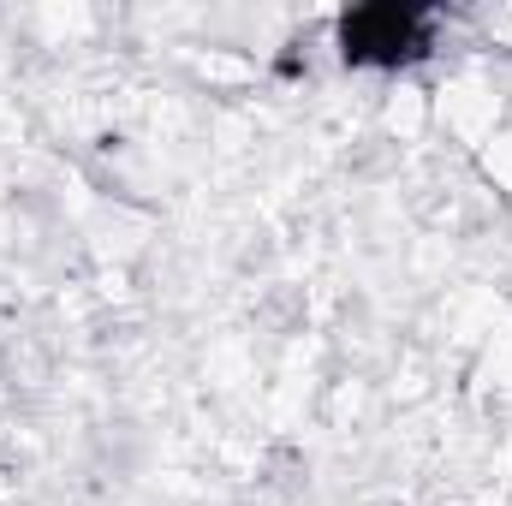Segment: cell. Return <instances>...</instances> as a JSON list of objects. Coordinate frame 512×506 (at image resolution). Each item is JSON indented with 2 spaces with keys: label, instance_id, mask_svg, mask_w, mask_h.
Returning a JSON list of instances; mask_svg holds the SVG:
<instances>
[{
  "label": "cell",
  "instance_id": "obj_4",
  "mask_svg": "<svg viewBox=\"0 0 512 506\" xmlns=\"http://www.w3.org/2000/svg\"><path fill=\"white\" fill-rule=\"evenodd\" d=\"M489 173H495V179L512 191V131H501V137H495V149H489Z\"/></svg>",
  "mask_w": 512,
  "mask_h": 506
},
{
  "label": "cell",
  "instance_id": "obj_3",
  "mask_svg": "<svg viewBox=\"0 0 512 506\" xmlns=\"http://www.w3.org/2000/svg\"><path fill=\"white\" fill-rule=\"evenodd\" d=\"M382 126L387 137H399V143H417L423 131L435 126V108H429V96L417 90V84H393L382 102Z\"/></svg>",
  "mask_w": 512,
  "mask_h": 506
},
{
  "label": "cell",
  "instance_id": "obj_1",
  "mask_svg": "<svg viewBox=\"0 0 512 506\" xmlns=\"http://www.w3.org/2000/svg\"><path fill=\"white\" fill-rule=\"evenodd\" d=\"M340 66L352 72H405L441 48V12L435 6H358L334 18Z\"/></svg>",
  "mask_w": 512,
  "mask_h": 506
},
{
  "label": "cell",
  "instance_id": "obj_2",
  "mask_svg": "<svg viewBox=\"0 0 512 506\" xmlns=\"http://www.w3.org/2000/svg\"><path fill=\"white\" fill-rule=\"evenodd\" d=\"M429 108H435V120L453 131L459 143H495L501 114H507L495 78H453V84H441L429 96Z\"/></svg>",
  "mask_w": 512,
  "mask_h": 506
}]
</instances>
